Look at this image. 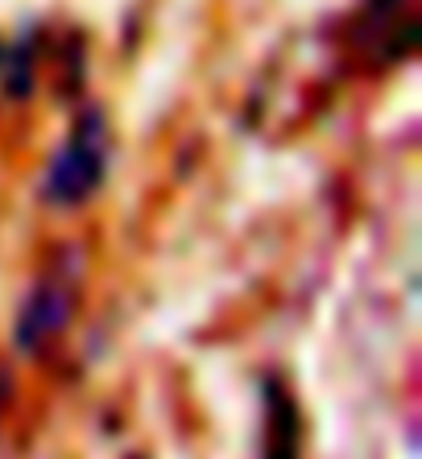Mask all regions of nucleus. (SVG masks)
<instances>
[{"label": "nucleus", "mask_w": 422, "mask_h": 459, "mask_svg": "<svg viewBox=\"0 0 422 459\" xmlns=\"http://www.w3.org/2000/svg\"><path fill=\"white\" fill-rule=\"evenodd\" d=\"M71 315V294L63 286H42L33 294V302L25 307V319H22V343H42L46 335H54L58 327L66 323Z\"/></svg>", "instance_id": "2"}, {"label": "nucleus", "mask_w": 422, "mask_h": 459, "mask_svg": "<svg viewBox=\"0 0 422 459\" xmlns=\"http://www.w3.org/2000/svg\"><path fill=\"white\" fill-rule=\"evenodd\" d=\"M104 170V137H100V125H84V133L58 153L50 174V199L58 204H75L100 182Z\"/></svg>", "instance_id": "1"}]
</instances>
